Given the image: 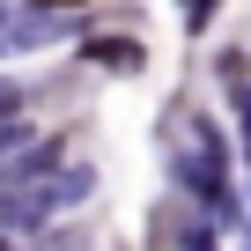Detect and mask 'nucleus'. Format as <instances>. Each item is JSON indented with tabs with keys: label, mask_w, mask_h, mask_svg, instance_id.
Returning <instances> with one entry per match:
<instances>
[{
	"label": "nucleus",
	"mask_w": 251,
	"mask_h": 251,
	"mask_svg": "<svg viewBox=\"0 0 251 251\" xmlns=\"http://www.w3.org/2000/svg\"><path fill=\"white\" fill-rule=\"evenodd\" d=\"M170 170H177L185 200H200L207 222H236L229 148H222V126H214L207 111H177V118H170Z\"/></svg>",
	"instance_id": "nucleus-1"
},
{
	"label": "nucleus",
	"mask_w": 251,
	"mask_h": 251,
	"mask_svg": "<svg viewBox=\"0 0 251 251\" xmlns=\"http://www.w3.org/2000/svg\"><path fill=\"white\" fill-rule=\"evenodd\" d=\"M214 8H222V0H185V30H192V37H200V30H207V23H214Z\"/></svg>",
	"instance_id": "nucleus-5"
},
{
	"label": "nucleus",
	"mask_w": 251,
	"mask_h": 251,
	"mask_svg": "<svg viewBox=\"0 0 251 251\" xmlns=\"http://www.w3.org/2000/svg\"><path fill=\"white\" fill-rule=\"evenodd\" d=\"M23 103H30V89H15V81H0V118H23Z\"/></svg>",
	"instance_id": "nucleus-6"
},
{
	"label": "nucleus",
	"mask_w": 251,
	"mask_h": 251,
	"mask_svg": "<svg viewBox=\"0 0 251 251\" xmlns=\"http://www.w3.org/2000/svg\"><path fill=\"white\" fill-rule=\"evenodd\" d=\"M81 59L89 67H111V74H141V37H81Z\"/></svg>",
	"instance_id": "nucleus-3"
},
{
	"label": "nucleus",
	"mask_w": 251,
	"mask_h": 251,
	"mask_svg": "<svg viewBox=\"0 0 251 251\" xmlns=\"http://www.w3.org/2000/svg\"><path fill=\"white\" fill-rule=\"evenodd\" d=\"M59 163H67L59 141H23V155L8 163V185H30V177H45V170H59Z\"/></svg>",
	"instance_id": "nucleus-4"
},
{
	"label": "nucleus",
	"mask_w": 251,
	"mask_h": 251,
	"mask_svg": "<svg viewBox=\"0 0 251 251\" xmlns=\"http://www.w3.org/2000/svg\"><path fill=\"white\" fill-rule=\"evenodd\" d=\"M89 192H96V170L89 163H59V170H45L30 185H8V192H0V229H37V222L81 207Z\"/></svg>",
	"instance_id": "nucleus-2"
},
{
	"label": "nucleus",
	"mask_w": 251,
	"mask_h": 251,
	"mask_svg": "<svg viewBox=\"0 0 251 251\" xmlns=\"http://www.w3.org/2000/svg\"><path fill=\"white\" fill-rule=\"evenodd\" d=\"M244 251H251V244H244Z\"/></svg>",
	"instance_id": "nucleus-11"
},
{
	"label": "nucleus",
	"mask_w": 251,
	"mask_h": 251,
	"mask_svg": "<svg viewBox=\"0 0 251 251\" xmlns=\"http://www.w3.org/2000/svg\"><path fill=\"white\" fill-rule=\"evenodd\" d=\"M30 15H74V8H89V0H23Z\"/></svg>",
	"instance_id": "nucleus-7"
},
{
	"label": "nucleus",
	"mask_w": 251,
	"mask_h": 251,
	"mask_svg": "<svg viewBox=\"0 0 251 251\" xmlns=\"http://www.w3.org/2000/svg\"><path fill=\"white\" fill-rule=\"evenodd\" d=\"M0 30H8V15H0Z\"/></svg>",
	"instance_id": "nucleus-10"
},
{
	"label": "nucleus",
	"mask_w": 251,
	"mask_h": 251,
	"mask_svg": "<svg viewBox=\"0 0 251 251\" xmlns=\"http://www.w3.org/2000/svg\"><path fill=\"white\" fill-rule=\"evenodd\" d=\"M23 141H30L23 126H15V118H0V155H8V148H23Z\"/></svg>",
	"instance_id": "nucleus-8"
},
{
	"label": "nucleus",
	"mask_w": 251,
	"mask_h": 251,
	"mask_svg": "<svg viewBox=\"0 0 251 251\" xmlns=\"http://www.w3.org/2000/svg\"><path fill=\"white\" fill-rule=\"evenodd\" d=\"M0 251H15V244H8V229H0Z\"/></svg>",
	"instance_id": "nucleus-9"
}]
</instances>
